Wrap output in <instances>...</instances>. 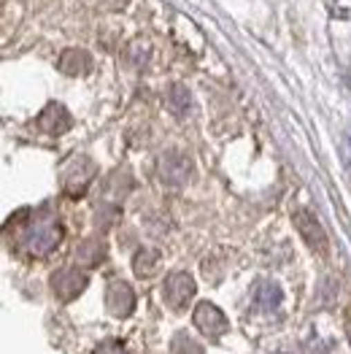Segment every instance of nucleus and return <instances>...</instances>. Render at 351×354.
<instances>
[{
	"instance_id": "nucleus-1",
	"label": "nucleus",
	"mask_w": 351,
	"mask_h": 354,
	"mask_svg": "<svg viewBox=\"0 0 351 354\" xmlns=\"http://www.w3.org/2000/svg\"><path fill=\"white\" fill-rule=\"evenodd\" d=\"M59 241H62V227L49 214H41V216L30 219L25 230H22V246L35 257H46L49 252H55Z\"/></svg>"
},
{
	"instance_id": "nucleus-2",
	"label": "nucleus",
	"mask_w": 351,
	"mask_h": 354,
	"mask_svg": "<svg viewBox=\"0 0 351 354\" xmlns=\"http://www.w3.org/2000/svg\"><path fill=\"white\" fill-rule=\"evenodd\" d=\"M95 162L89 157H76L68 162L65 174H62V189L70 195V198H82L87 192V187L95 178Z\"/></svg>"
},
{
	"instance_id": "nucleus-3",
	"label": "nucleus",
	"mask_w": 351,
	"mask_h": 354,
	"mask_svg": "<svg viewBox=\"0 0 351 354\" xmlns=\"http://www.w3.org/2000/svg\"><path fill=\"white\" fill-rule=\"evenodd\" d=\"M294 219V227H297V233L303 236V241L319 254V257H327V249H330V243H327V233H324L322 222L311 214V211H305V208H297L292 214Z\"/></svg>"
},
{
	"instance_id": "nucleus-4",
	"label": "nucleus",
	"mask_w": 351,
	"mask_h": 354,
	"mask_svg": "<svg viewBox=\"0 0 351 354\" xmlns=\"http://www.w3.org/2000/svg\"><path fill=\"white\" fill-rule=\"evenodd\" d=\"M157 174H160V178H162L168 187H181V184L189 181L192 162H189L187 154H181V151L171 149V151H165V154L160 157V162H157Z\"/></svg>"
},
{
	"instance_id": "nucleus-5",
	"label": "nucleus",
	"mask_w": 351,
	"mask_h": 354,
	"mask_svg": "<svg viewBox=\"0 0 351 354\" xmlns=\"http://www.w3.org/2000/svg\"><path fill=\"white\" fill-rule=\"evenodd\" d=\"M192 322L195 327L203 333L205 338H211V341H216V338H222L227 330H230V322H227V317L214 306V303H198V308H195V314H192Z\"/></svg>"
},
{
	"instance_id": "nucleus-6",
	"label": "nucleus",
	"mask_w": 351,
	"mask_h": 354,
	"mask_svg": "<svg viewBox=\"0 0 351 354\" xmlns=\"http://www.w3.org/2000/svg\"><path fill=\"white\" fill-rule=\"evenodd\" d=\"M89 279L76 270V268H62V270H55L52 273V292L57 295V300L62 303H70L87 290Z\"/></svg>"
},
{
	"instance_id": "nucleus-7",
	"label": "nucleus",
	"mask_w": 351,
	"mask_h": 354,
	"mask_svg": "<svg viewBox=\"0 0 351 354\" xmlns=\"http://www.w3.org/2000/svg\"><path fill=\"white\" fill-rule=\"evenodd\" d=\"M198 292V284H195V279L189 276V273H171L168 279H165V287H162V295L168 300V306L171 308H184L192 297Z\"/></svg>"
},
{
	"instance_id": "nucleus-8",
	"label": "nucleus",
	"mask_w": 351,
	"mask_h": 354,
	"mask_svg": "<svg viewBox=\"0 0 351 354\" xmlns=\"http://www.w3.org/2000/svg\"><path fill=\"white\" fill-rule=\"evenodd\" d=\"M106 308L117 319L130 317L135 311V292H133V287L127 281H122V279H114L108 284V290H106Z\"/></svg>"
},
{
	"instance_id": "nucleus-9",
	"label": "nucleus",
	"mask_w": 351,
	"mask_h": 354,
	"mask_svg": "<svg viewBox=\"0 0 351 354\" xmlns=\"http://www.w3.org/2000/svg\"><path fill=\"white\" fill-rule=\"evenodd\" d=\"M35 124H38V130H44V133H49V136H62V133H68V130L73 127V117H70V111H68L62 103H49V106L38 114Z\"/></svg>"
},
{
	"instance_id": "nucleus-10",
	"label": "nucleus",
	"mask_w": 351,
	"mask_h": 354,
	"mask_svg": "<svg viewBox=\"0 0 351 354\" xmlns=\"http://www.w3.org/2000/svg\"><path fill=\"white\" fill-rule=\"evenodd\" d=\"M57 68L65 76H87L89 71H92V57L84 49H65L59 55Z\"/></svg>"
},
{
	"instance_id": "nucleus-11",
	"label": "nucleus",
	"mask_w": 351,
	"mask_h": 354,
	"mask_svg": "<svg viewBox=\"0 0 351 354\" xmlns=\"http://www.w3.org/2000/svg\"><path fill=\"white\" fill-rule=\"evenodd\" d=\"M281 300H284V292H281V287L276 281H257V287H254V306L260 311H276L281 306Z\"/></svg>"
},
{
	"instance_id": "nucleus-12",
	"label": "nucleus",
	"mask_w": 351,
	"mask_h": 354,
	"mask_svg": "<svg viewBox=\"0 0 351 354\" xmlns=\"http://www.w3.org/2000/svg\"><path fill=\"white\" fill-rule=\"evenodd\" d=\"M76 260L84 268H95L106 260V243L100 238H87L79 249H76Z\"/></svg>"
},
{
	"instance_id": "nucleus-13",
	"label": "nucleus",
	"mask_w": 351,
	"mask_h": 354,
	"mask_svg": "<svg viewBox=\"0 0 351 354\" xmlns=\"http://www.w3.org/2000/svg\"><path fill=\"white\" fill-rule=\"evenodd\" d=\"M165 103H168V109L173 111V114H187L189 111V92L184 84H171L168 89V95H165Z\"/></svg>"
},
{
	"instance_id": "nucleus-14",
	"label": "nucleus",
	"mask_w": 351,
	"mask_h": 354,
	"mask_svg": "<svg viewBox=\"0 0 351 354\" xmlns=\"http://www.w3.org/2000/svg\"><path fill=\"white\" fill-rule=\"evenodd\" d=\"M157 263H160V252H157V249H141V252L135 254V260H133V270H135L138 276H151Z\"/></svg>"
},
{
	"instance_id": "nucleus-15",
	"label": "nucleus",
	"mask_w": 351,
	"mask_h": 354,
	"mask_svg": "<svg viewBox=\"0 0 351 354\" xmlns=\"http://www.w3.org/2000/svg\"><path fill=\"white\" fill-rule=\"evenodd\" d=\"M173 354H203V346L198 341H192L189 335L178 333L173 338Z\"/></svg>"
},
{
	"instance_id": "nucleus-16",
	"label": "nucleus",
	"mask_w": 351,
	"mask_h": 354,
	"mask_svg": "<svg viewBox=\"0 0 351 354\" xmlns=\"http://www.w3.org/2000/svg\"><path fill=\"white\" fill-rule=\"evenodd\" d=\"M95 354H127V352H124V346L117 344V341H103V344L95 349Z\"/></svg>"
},
{
	"instance_id": "nucleus-17",
	"label": "nucleus",
	"mask_w": 351,
	"mask_h": 354,
	"mask_svg": "<svg viewBox=\"0 0 351 354\" xmlns=\"http://www.w3.org/2000/svg\"><path fill=\"white\" fill-rule=\"evenodd\" d=\"M341 157H343V168H346V174L351 176V138L349 136H346L343 144H341Z\"/></svg>"
},
{
	"instance_id": "nucleus-18",
	"label": "nucleus",
	"mask_w": 351,
	"mask_h": 354,
	"mask_svg": "<svg viewBox=\"0 0 351 354\" xmlns=\"http://www.w3.org/2000/svg\"><path fill=\"white\" fill-rule=\"evenodd\" d=\"M346 335H349V344H351V308L346 311Z\"/></svg>"
}]
</instances>
